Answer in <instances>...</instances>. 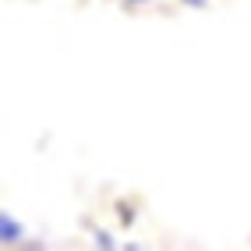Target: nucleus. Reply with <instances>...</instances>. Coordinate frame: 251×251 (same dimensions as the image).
Returning a JSON list of instances; mask_svg holds the SVG:
<instances>
[{
    "mask_svg": "<svg viewBox=\"0 0 251 251\" xmlns=\"http://www.w3.org/2000/svg\"><path fill=\"white\" fill-rule=\"evenodd\" d=\"M0 237H4V244H18L22 241V223H14L11 216H0Z\"/></svg>",
    "mask_w": 251,
    "mask_h": 251,
    "instance_id": "obj_1",
    "label": "nucleus"
},
{
    "mask_svg": "<svg viewBox=\"0 0 251 251\" xmlns=\"http://www.w3.org/2000/svg\"><path fill=\"white\" fill-rule=\"evenodd\" d=\"M96 244H103V248H113V241H110V233H96Z\"/></svg>",
    "mask_w": 251,
    "mask_h": 251,
    "instance_id": "obj_2",
    "label": "nucleus"
},
{
    "mask_svg": "<svg viewBox=\"0 0 251 251\" xmlns=\"http://www.w3.org/2000/svg\"><path fill=\"white\" fill-rule=\"evenodd\" d=\"M184 4H191V7H205V0H184Z\"/></svg>",
    "mask_w": 251,
    "mask_h": 251,
    "instance_id": "obj_3",
    "label": "nucleus"
}]
</instances>
